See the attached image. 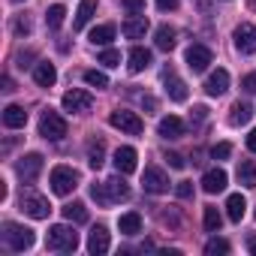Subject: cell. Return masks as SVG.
<instances>
[{
  "instance_id": "5",
  "label": "cell",
  "mask_w": 256,
  "mask_h": 256,
  "mask_svg": "<svg viewBox=\"0 0 256 256\" xmlns=\"http://www.w3.org/2000/svg\"><path fill=\"white\" fill-rule=\"evenodd\" d=\"M48 181H52V190H54L58 196H70V193L78 187L82 178H78V172H76L72 166H54Z\"/></svg>"
},
{
  "instance_id": "9",
  "label": "cell",
  "mask_w": 256,
  "mask_h": 256,
  "mask_svg": "<svg viewBox=\"0 0 256 256\" xmlns=\"http://www.w3.org/2000/svg\"><path fill=\"white\" fill-rule=\"evenodd\" d=\"M232 40H235V48L241 54H256V24L241 22L235 28V34H232Z\"/></svg>"
},
{
  "instance_id": "42",
  "label": "cell",
  "mask_w": 256,
  "mask_h": 256,
  "mask_svg": "<svg viewBox=\"0 0 256 256\" xmlns=\"http://www.w3.org/2000/svg\"><path fill=\"white\" fill-rule=\"evenodd\" d=\"M178 6V0H157V10H163V12H172Z\"/></svg>"
},
{
  "instance_id": "40",
  "label": "cell",
  "mask_w": 256,
  "mask_h": 256,
  "mask_svg": "<svg viewBox=\"0 0 256 256\" xmlns=\"http://www.w3.org/2000/svg\"><path fill=\"white\" fill-rule=\"evenodd\" d=\"M166 163H169L172 169H184V166H187V160H184L181 154H175V151H172V154H166Z\"/></svg>"
},
{
  "instance_id": "29",
  "label": "cell",
  "mask_w": 256,
  "mask_h": 256,
  "mask_svg": "<svg viewBox=\"0 0 256 256\" xmlns=\"http://www.w3.org/2000/svg\"><path fill=\"white\" fill-rule=\"evenodd\" d=\"M235 175H238V181H241L244 187H256V163H253V160H241Z\"/></svg>"
},
{
  "instance_id": "22",
  "label": "cell",
  "mask_w": 256,
  "mask_h": 256,
  "mask_svg": "<svg viewBox=\"0 0 256 256\" xmlns=\"http://www.w3.org/2000/svg\"><path fill=\"white\" fill-rule=\"evenodd\" d=\"M94 12H96V0H82V4H78V12H76V18H72V30H84L88 22L94 18Z\"/></svg>"
},
{
  "instance_id": "41",
  "label": "cell",
  "mask_w": 256,
  "mask_h": 256,
  "mask_svg": "<svg viewBox=\"0 0 256 256\" xmlns=\"http://www.w3.org/2000/svg\"><path fill=\"white\" fill-rule=\"evenodd\" d=\"M241 88H244L247 94H256V72H250V76H244V78H241Z\"/></svg>"
},
{
  "instance_id": "12",
  "label": "cell",
  "mask_w": 256,
  "mask_h": 256,
  "mask_svg": "<svg viewBox=\"0 0 256 256\" xmlns=\"http://www.w3.org/2000/svg\"><path fill=\"white\" fill-rule=\"evenodd\" d=\"M184 60H187V66H190L193 72H205L208 64H211V48H205V46H190L187 54H184Z\"/></svg>"
},
{
  "instance_id": "48",
  "label": "cell",
  "mask_w": 256,
  "mask_h": 256,
  "mask_svg": "<svg viewBox=\"0 0 256 256\" xmlns=\"http://www.w3.org/2000/svg\"><path fill=\"white\" fill-rule=\"evenodd\" d=\"M250 6H253V10H256V0H250Z\"/></svg>"
},
{
  "instance_id": "39",
  "label": "cell",
  "mask_w": 256,
  "mask_h": 256,
  "mask_svg": "<svg viewBox=\"0 0 256 256\" xmlns=\"http://www.w3.org/2000/svg\"><path fill=\"white\" fill-rule=\"evenodd\" d=\"M175 193H178L181 199H190V196H193V184H190V181H178V184H175Z\"/></svg>"
},
{
  "instance_id": "35",
  "label": "cell",
  "mask_w": 256,
  "mask_h": 256,
  "mask_svg": "<svg viewBox=\"0 0 256 256\" xmlns=\"http://www.w3.org/2000/svg\"><path fill=\"white\" fill-rule=\"evenodd\" d=\"M205 253H208V256H217V253L223 256V253H229V241H223V238H211V241L205 244Z\"/></svg>"
},
{
  "instance_id": "37",
  "label": "cell",
  "mask_w": 256,
  "mask_h": 256,
  "mask_svg": "<svg viewBox=\"0 0 256 256\" xmlns=\"http://www.w3.org/2000/svg\"><path fill=\"white\" fill-rule=\"evenodd\" d=\"M229 154H232V145H229V142H220V145L211 148V157H214V160H226Z\"/></svg>"
},
{
  "instance_id": "15",
  "label": "cell",
  "mask_w": 256,
  "mask_h": 256,
  "mask_svg": "<svg viewBox=\"0 0 256 256\" xmlns=\"http://www.w3.org/2000/svg\"><path fill=\"white\" fill-rule=\"evenodd\" d=\"M108 247H112L108 229H106V226H94L90 235H88V250H90L94 256H102V253H108Z\"/></svg>"
},
{
  "instance_id": "25",
  "label": "cell",
  "mask_w": 256,
  "mask_h": 256,
  "mask_svg": "<svg viewBox=\"0 0 256 256\" xmlns=\"http://www.w3.org/2000/svg\"><path fill=\"white\" fill-rule=\"evenodd\" d=\"M244 211H247V202H244V196H241V193H232V196L226 199V214H229V220H232V223H241Z\"/></svg>"
},
{
  "instance_id": "49",
  "label": "cell",
  "mask_w": 256,
  "mask_h": 256,
  "mask_svg": "<svg viewBox=\"0 0 256 256\" xmlns=\"http://www.w3.org/2000/svg\"><path fill=\"white\" fill-rule=\"evenodd\" d=\"M16 4H22V0H16Z\"/></svg>"
},
{
  "instance_id": "45",
  "label": "cell",
  "mask_w": 256,
  "mask_h": 256,
  "mask_svg": "<svg viewBox=\"0 0 256 256\" xmlns=\"http://www.w3.org/2000/svg\"><path fill=\"white\" fill-rule=\"evenodd\" d=\"M4 90H6V94H10V90H16V88H12V78H10V76H4Z\"/></svg>"
},
{
  "instance_id": "13",
  "label": "cell",
  "mask_w": 256,
  "mask_h": 256,
  "mask_svg": "<svg viewBox=\"0 0 256 256\" xmlns=\"http://www.w3.org/2000/svg\"><path fill=\"white\" fill-rule=\"evenodd\" d=\"M136 160H139V154H136V148H130V145H124V148H118L114 151V169L120 172V175H130V172H136Z\"/></svg>"
},
{
  "instance_id": "44",
  "label": "cell",
  "mask_w": 256,
  "mask_h": 256,
  "mask_svg": "<svg viewBox=\"0 0 256 256\" xmlns=\"http://www.w3.org/2000/svg\"><path fill=\"white\" fill-rule=\"evenodd\" d=\"M247 151H253V154H256V130H250V133H247Z\"/></svg>"
},
{
  "instance_id": "46",
  "label": "cell",
  "mask_w": 256,
  "mask_h": 256,
  "mask_svg": "<svg viewBox=\"0 0 256 256\" xmlns=\"http://www.w3.org/2000/svg\"><path fill=\"white\" fill-rule=\"evenodd\" d=\"M142 102H145V108H151V112H154V108H157V102H154V100H151V96H142Z\"/></svg>"
},
{
  "instance_id": "16",
  "label": "cell",
  "mask_w": 256,
  "mask_h": 256,
  "mask_svg": "<svg viewBox=\"0 0 256 256\" xmlns=\"http://www.w3.org/2000/svg\"><path fill=\"white\" fill-rule=\"evenodd\" d=\"M226 90H229V72L226 70H214L208 76V82H205V94L208 96H223Z\"/></svg>"
},
{
  "instance_id": "23",
  "label": "cell",
  "mask_w": 256,
  "mask_h": 256,
  "mask_svg": "<svg viewBox=\"0 0 256 256\" xmlns=\"http://www.w3.org/2000/svg\"><path fill=\"white\" fill-rule=\"evenodd\" d=\"M126 66H130V72H142V70H148V66H151V52L142 48V46H136V48L130 52V58H126Z\"/></svg>"
},
{
  "instance_id": "24",
  "label": "cell",
  "mask_w": 256,
  "mask_h": 256,
  "mask_svg": "<svg viewBox=\"0 0 256 256\" xmlns=\"http://www.w3.org/2000/svg\"><path fill=\"white\" fill-rule=\"evenodd\" d=\"M118 229H120L124 235H139V232H142V217H139L136 211H126V214H120Z\"/></svg>"
},
{
  "instance_id": "14",
  "label": "cell",
  "mask_w": 256,
  "mask_h": 256,
  "mask_svg": "<svg viewBox=\"0 0 256 256\" xmlns=\"http://www.w3.org/2000/svg\"><path fill=\"white\" fill-rule=\"evenodd\" d=\"M163 88H166V94H169L172 102H184V100H187V84H184L172 70L163 72Z\"/></svg>"
},
{
  "instance_id": "27",
  "label": "cell",
  "mask_w": 256,
  "mask_h": 256,
  "mask_svg": "<svg viewBox=\"0 0 256 256\" xmlns=\"http://www.w3.org/2000/svg\"><path fill=\"white\" fill-rule=\"evenodd\" d=\"M154 42H157L160 52H172V48H175V30H172L169 24H160L157 34H154Z\"/></svg>"
},
{
  "instance_id": "19",
  "label": "cell",
  "mask_w": 256,
  "mask_h": 256,
  "mask_svg": "<svg viewBox=\"0 0 256 256\" xmlns=\"http://www.w3.org/2000/svg\"><path fill=\"white\" fill-rule=\"evenodd\" d=\"M148 28H151V24H148V18H145V16H133V18H126V22H124V28H120V30H124V36H126V40H142V36L148 34Z\"/></svg>"
},
{
  "instance_id": "18",
  "label": "cell",
  "mask_w": 256,
  "mask_h": 256,
  "mask_svg": "<svg viewBox=\"0 0 256 256\" xmlns=\"http://www.w3.org/2000/svg\"><path fill=\"white\" fill-rule=\"evenodd\" d=\"M226 181H229V178H226L223 169H211V172L202 175V190L211 193V196H214V193H223V190H226Z\"/></svg>"
},
{
  "instance_id": "20",
  "label": "cell",
  "mask_w": 256,
  "mask_h": 256,
  "mask_svg": "<svg viewBox=\"0 0 256 256\" xmlns=\"http://www.w3.org/2000/svg\"><path fill=\"white\" fill-rule=\"evenodd\" d=\"M34 82H36L40 88H52V84L58 82V70H54V64L40 60V64L34 66Z\"/></svg>"
},
{
  "instance_id": "47",
  "label": "cell",
  "mask_w": 256,
  "mask_h": 256,
  "mask_svg": "<svg viewBox=\"0 0 256 256\" xmlns=\"http://www.w3.org/2000/svg\"><path fill=\"white\" fill-rule=\"evenodd\" d=\"M250 250H253V253H256V238H250Z\"/></svg>"
},
{
  "instance_id": "26",
  "label": "cell",
  "mask_w": 256,
  "mask_h": 256,
  "mask_svg": "<svg viewBox=\"0 0 256 256\" xmlns=\"http://www.w3.org/2000/svg\"><path fill=\"white\" fill-rule=\"evenodd\" d=\"M250 118H253V106L250 102H235L232 114H229V124L232 126H244V124H250Z\"/></svg>"
},
{
  "instance_id": "32",
  "label": "cell",
  "mask_w": 256,
  "mask_h": 256,
  "mask_svg": "<svg viewBox=\"0 0 256 256\" xmlns=\"http://www.w3.org/2000/svg\"><path fill=\"white\" fill-rule=\"evenodd\" d=\"M64 18H66V6H64V4L48 6V12H46V24H48L52 30H58V28L64 24Z\"/></svg>"
},
{
  "instance_id": "6",
  "label": "cell",
  "mask_w": 256,
  "mask_h": 256,
  "mask_svg": "<svg viewBox=\"0 0 256 256\" xmlns=\"http://www.w3.org/2000/svg\"><path fill=\"white\" fill-rule=\"evenodd\" d=\"M108 124L114 126V130L126 133V136H139V133L145 130L142 118H139L136 112H126V108H118V112H112V114H108Z\"/></svg>"
},
{
  "instance_id": "2",
  "label": "cell",
  "mask_w": 256,
  "mask_h": 256,
  "mask_svg": "<svg viewBox=\"0 0 256 256\" xmlns=\"http://www.w3.org/2000/svg\"><path fill=\"white\" fill-rule=\"evenodd\" d=\"M46 247L54 250V253H72V250L78 247V232H76L72 226H66V223H58V226L48 229Z\"/></svg>"
},
{
  "instance_id": "21",
  "label": "cell",
  "mask_w": 256,
  "mask_h": 256,
  "mask_svg": "<svg viewBox=\"0 0 256 256\" xmlns=\"http://www.w3.org/2000/svg\"><path fill=\"white\" fill-rule=\"evenodd\" d=\"M28 124V112L22 106H6L4 108V126H10V130H22V126Z\"/></svg>"
},
{
  "instance_id": "28",
  "label": "cell",
  "mask_w": 256,
  "mask_h": 256,
  "mask_svg": "<svg viewBox=\"0 0 256 256\" xmlns=\"http://www.w3.org/2000/svg\"><path fill=\"white\" fill-rule=\"evenodd\" d=\"M88 40H90L94 46H108V42L114 40V24H96Z\"/></svg>"
},
{
  "instance_id": "34",
  "label": "cell",
  "mask_w": 256,
  "mask_h": 256,
  "mask_svg": "<svg viewBox=\"0 0 256 256\" xmlns=\"http://www.w3.org/2000/svg\"><path fill=\"white\" fill-rule=\"evenodd\" d=\"M84 82H88L90 88H96V90L108 88V76H106V72H100V70H88V72H84Z\"/></svg>"
},
{
  "instance_id": "4",
  "label": "cell",
  "mask_w": 256,
  "mask_h": 256,
  "mask_svg": "<svg viewBox=\"0 0 256 256\" xmlns=\"http://www.w3.org/2000/svg\"><path fill=\"white\" fill-rule=\"evenodd\" d=\"M40 136L48 139V142H60L66 136V120L54 112V108H46L40 114Z\"/></svg>"
},
{
  "instance_id": "11",
  "label": "cell",
  "mask_w": 256,
  "mask_h": 256,
  "mask_svg": "<svg viewBox=\"0 0 256 256\" xmlns=\"http://www.w3.org/2000/svg\"><path fill=\"white\" fill-rule=\"evenodd\" d=\"M90 106H94V96L88 90H82V88H72V90L64 94V108L66 112L82 114V112H90Z\"/></svg>"
},
{
  "instance_id": "31",
  "label": "cell",
  "mask_w": 256,
  "mask_h": 256,
  "mask_svg": "<svg viewBox=\"0 0 256 256\" xmlns=\"http://www.w3.org/2000/svg\"><path fill=\"white\" fill-rule=\"evenodd\" d=\"M102 163H106V145L102 142H90V148H88V166L90 169H102Z\"/></svg>"
},
{
  "instance_id": "36",
  "label": "cell",
  "mask_w": 256,
  "mask_h": 256,
  "mask_svg": "<svg viewBox=\"0 0 256 256\" xmlns=\"http://www.w3.org/2000/svg\"><path fill=\"white\" fill-rule=\"evenodd\" d=\"M100 64H106V66H118V64H120V52H114V48H106V52L100 54Z\"/></svg>"
},
{
  "instance_id": "33",
  "label": "cell",
  "mask_w": 256,
  "mask_h": 256,
  "mask_svg": "<svg viewBox=\"0 0 256 256\" xmlns=\"http://www.w3.org/2000/svg\"><path fill=\"white\" fill-rule=\"evenodd\" d=\"M220 226H223V214H220L214 205H208V208H205V229H208V232H220Z\"/></svg>"
},
{
  "instance_id": "7",
  "label": "cell",
  "mask_w": 256,
  "mask_h": 256,
  "mask_svg": "<svg viewBox=\"0 0 256 256\" xmlns=\"http://www.w3.org/2000/svg\"><path fill=\"white\" fill-rule=\"evenodd\" d=\"M40 172H42V154H24L18 163H16V175L24 181V184H34L36 178H40Z\"/></svg>"
},
{
  "instance_id": "1",
  "label": "cell",
  "mask_w": 256,
  "mask_h": 256,
  "mask_svg": "<svg viewBox=\"0 0 256 256\" xmlns=\"http://www.w3.org/2000/svg\"><path fill=\"white\" fill-rule=\"evenodd\" d=\"M90 196H94L100 205H114V202H124L126 196H130V187L120 181V172H118V178H108V181H102V184H94V187H90Z\"/></svg>"
},
{
  "instance_id": "30",
  "label": "cell",
  "mask_w": 256,
  "mask_h": 256,
  "mask_svg": "<svg viewBox=\"0 0 256 256\" xmlns=\"http://www.w3.org/2000/svg\"><path fill=\"white\" fill-rule=\"evenodd\" d=\"M64 217H66L70 223H88V208H84V202H70V205H64Z\"/></svg>"
},
{
  "instance_id": "38",
  "label": "cell",
  "mask_w": 256,
  "mask_h": 256,
  "mask_svg": "<svg viewBox=\"0 0 256 256\" xmlns=\"http://www.w3.org/2000/svg\"><path fill=\"white\" fill-rule=\"evenodd\" d=\"M120 6H124L126 12H142V10H145V0H120Z\"/></svg>"
},
{
  "instance_id": "3",
  "label": "cell",
  "mask_w": 256,
  "mask_h": 256,
  "mask_svg": "<svg viewBox=\"0 0 256 256\" xmlns=\"http://www.w3.org/2000/svg\"><path fill=\"white\" fill-rule=\"evenodd\" d=\"M34 241H36L34 229H28V226H22V223H6V226H4V244H6L12 253H24V250H30Z\"/></svg>"
},
{
  "instance_id": "10",
  "label": "cell",
  "mask_w": 256,
  "mask_h": 256,
  "mask_svg": "<svg viewBox=\"0 0 256 256\" xmlns=\"http://www.w3.org/2000/svg\"><path fill=\"white\" fill-rule=\"evenodd\" d=\"M22 211H24L28 217H34V220H46V217H48V211H52V205H48V199H46V196L24 193V196H22Z\"/></svg>"
},
{
  "instance_id": "43",
  "label": "cell",
  "mask_w": 256,
  "mask_h": 256,
  "mask_svg": "<svg viewBox=\"0 0 256 256\" xmlns=\"http://www.w3.org/2000/svg\"><path fill=\"white\" fill-rule=\"evenodd\" d=\"M16 34H30V22L28 18H18L16 22Z\"/></svg>"
},
{
  "instance_id": "17",
  "label": "cell",
  "mask_w": 256,
  "mask_h": 256,
  "mask_svg": "<svg viewBox=\"0 0 256 256\" xmlns=\"http://www.w3.org/2000/svg\"><path fill=\"white\" fill-rule=\"evenodd\" d=\"M157 133H160L163 139H181V136H184V120L175 118V114H166V118H160Z\"/></svg>"
},
{
  "instance_id": "8",
  "label": "cell",
  "mask_w": 256,
  "mask_h": 256,
  "mask_svg": "<svg viewBox=\"0 0 256 256\" xmlns=\"http://www.w3.org/2000/svg\"><path fill=\"white\" fill-rule=\"evenodd\" d=\"M142 187H145V193L160 196V193L169 190V175H166L160 166H145V172H142Z\"/></svg>"
}]
</instances>
